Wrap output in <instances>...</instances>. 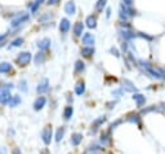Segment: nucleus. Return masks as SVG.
Here are the masks:
<instances>
[{"instance_id": "nucleus-9", "label": "nucleus", "mask_w": 165, "mask_h": 154, "mask_svg": "<svg viewBox=\"0 0 165 154\" xmlns=\"http://www.w3.org/2000/svg\"><path fill=\"white\" fill-rule=\"evenodd\" d=\"M65 132H66V128L65 127H59L57 132H55V141L59 142L63 139V135H65Z\"/></svg>"}, {"instance_id": "nucleus-27", "label": "nucleus", "mask_w": 165, "mask_h": 154, "mask_svg": "<svg viewBox=\"0 0 165 154\" xmlns=\"http://www.w3.org/2000/svg\"><path fill=\"white\" fill-rule=\"evenodd\" d=\"M12 154H23V153L21 152L19 148H14V149H13V152H12Z\"/></svg>"}, {"instance_id": "nucleus-7", "label": "nucleus", "mask_w": 165, "mask_h": 154, "mask_svg": "<svg viewBox=\"0 0 165 154\" xmlns=\"http://www.w3.org/2000/svg\"><path fill=\"white\" fill-rule=\"evenodd\" d=\"M83 43H84V44H86V45L94 44V36L92 34H85L83 36Z\"/></svg>"}, {"instance_id": "nucleus-30", "label": "nucleus", "mask_w": 165, "mask_h": 154, "mask_svg": "<svg viewBox=\"0 0 165 154\" xmlns=\"http://www.w3.org/2000/svg\"><path fill=\"white\" fill-rule=\"evenodd\" d=\"M0 154H6V150L4 148H0Z\"/></svg>"}, {"instance_id": "nucleus-17", "label": "nucleus", "mask_w": 165, "mask_h": 154, "mask_svg": "<svg viewBox=\"0 0 165 154\" xmlns=\"http://www.w3.org/2000/svg\"><path fill=\"white\" fill-rule=\"evenodd\" d=\"M104 120H106V117H101V118H98V119L97 120H94V123L92 124V127H94V131H96L97 130V128L98 127H99L101 126V124H102L103 123V122Z\"/></svg>"}, {"instance_id": "nucleus-18", "label": "nucleus", "mask_w": 165, "mask_h": 154, "mask_svg": "<svg viewBox=\"0 0 165 154\" xmlns=\"http://www.w3.org/2000/svg\"><path fill=\"white\" fill-rule=\"evenodd\" d=\"M133 100H135L137 101V105L141 106L143 102H145V97H143L142 95H133Z\"/></svg>"}, {"instance_id": "nucleus-25", "label": "nucleus", "mask_w": 165, "mask_h": 154, "mask_svg": "<svg viewBox=\"0 0 165 154\" xmlns=\"http://www.w3.org/2000/svg\"><path fill=\"white\" fill-rule=\"evenodd\" d=\"M43 60H44V53H37L36 58H35V62L40 63V61H43Z\"/></svg>"}, {"instance_id": "nucleus-19", "label": "nucleus", "mask_w": 165, "mask_h": 154, "mask_svg": "<svg viewBox=\"0 0 165 154\" xmlns=\"http://www.w3.org/2000/svg\"><path fill=\"white\" fill-rule=\"evenodd\" d=\"M86 23H88V26L89 27H94L96 26V18H94L93 16H89L86 18Z\"/></svg>"}, {"instance_id": "nucleus-4", "label": "nucleus", "mask_w": 165, "mask_h": 154, "mask_svg": "<svg viewBox=\"0 0 165 154\" xmlns=\"http://www.w3.org/2000/svg\"><path fill=\"white\" fill-rule=\"evenodd\" d=\"M45 104H47V99H45L44 96H39L34 102V109L36 110V112H39V110H41L45 106Z\"/></svg>"}, {"instance_id": "nucleus-3", "label": "nucleus", "mask_w": 165, "mask_h": 154, "mask_svg": "<svg viewBox=\"0 0 165 154\" xmlns=\"http://www.w3.org/2000/svg\"><path fill=\"white\" fill-rule=\"evenodd\" d=\"M17 61H18V63L21 66H26L27 63L31 61V55L29 52H23V53H21L19 55V57H18V60Z\"/></svg>"}, {"instance_id": "nucleus-26", "label": "nucleus", "mask_w": 165, "mask_h": 154, "mask_svg": "<svg viewBox=\"0 0 165 154\" xmlns=\"http://www.w3.org/2000/svg\"><path fill=\"white\" fill-rule=\"evenodd\" d=\"M104 4H106V0H99L96 8H97L98 10H101V9H102V7H104Z\"/></svg>"}, {"instance_id": "nucleus-22", "label": "nucleus", "mask_w": 165, "mask_h": 154, "mask_svg": "<svg viewBox=\"0 0 165 154\" xmlns=\"http://www.w3.org/2000/svg\"><path fill=\"white\" fill-rule=\"evenodd\" d=\"M39 47L40 48H48L49 47V39H44L43 42H40Z\"/></svg>"}, {"instance_id": "nucleus-31", "label": "nucleus", "mask_w": 165, "mask_h": 154, "mask_svg": "<svg viewBox=\"0 0 165 154\" xmlns=\"http://www.w3.org/2000/svg\"><path fill=\"white\" fill-rule=\"evenodd\" d=\"M124 1H125L126 5H130V4H132V0H124Z\"/></svg>"}, {"instance_id": "nucleus-8", "label": "nucleus", "mask_w": 165, "mask_h": 154, "mask_svg": "<svg viewBox=\"0 0 165 154\" xmlns=\"http://www.w3.org/2000/svg\"><path fill=\"white\" fill-rule=\"evenodd\" d=\"M72 114H73L72 106H66V107H65V110H63V118H65L66 120H68L70 118L72 117Z\"/></svg>"}, {"instance_id": "nucleus-24", "label": "nucleus", "mask_w": 165, "mask_h": 154, "mask_svg": "<svg viewBox=\"0 0 165 154\" xmlns=\"http://www.w3.org/2000/svg\"><path fill=\"white\" fill-rule=\"evenodd\" d=\"M22 43H23V39L18 38V39H16V40L12 43V45H13V47H18V45H21V44H22Z\"/></svg>"}, {"instance_id": "nucleus-28", "label": "nucleus", "mask_w": 165, "mask_h": 154, "mask_svg": "<svg viewBox=\"0 0 165 154\" xmlns=\"http://www.w3.org/2000/svg\"><path fill=\"white\" fill-rule=\"evenodd\" d=\"M40 154H50V153H49V150H48V149H43V150L40 152Z\"/></svg>"}, {"instance_id": "nucleus-13", "label": "nucleus", "mask_w": 165, "mask_h": 154, "mask_svg": "<svg viewBox=\"0 0 165 154\" xmlns=\"http://www.w3.org/2000/svg\"><path fill=\"white\" fill-rule=\"evenodd\" d=\"M59 28H61L62 33H67L68 28H70V22H68V20L63 18L62 22H61V26H59Z\"/></svg>"}, {"instance_id": "nucleus-20", "label": "nucleus", "mask_w": 165, "mask_h": 154, "mask_svg": "<svg viewBox=\"0 0 165 154\" xmlns=\"http://www.w3.org/2000/svg\"><path fill=\"white\" fill-rule=\"evenodd\" d=\"M108 142H110V140H108V135L107 134H104V135L101 136V144H102L103 146H107Z\"/></svg>"}, {"instance_id": "nucleus-16", "label": "nucleus", "mask_w": 165, "mask_h": 154, "mask_svg": "<svg viewBox=\"0 0 165 154\" xmlns=\"http://www.w3.org/2000/svg\"><path fill=\"white\" fill-rule=\"evenodd\" d=\"M12 69V66H10V63L8 62H3L0 63V73H8V71Z\"/></svg>"}, {"instance_id": "nucleus-5", "label": "nucleus", "mask_w": 165, "mask_h": 154, "mask_svg": "<svg viewBox=\"0 0 165 154\" xmlns=\"http://www.w3.org/2000/svg\"><path fill=\"white\" fill-rule=\"evenodd\" d=\"M48 89H49V82H48V79H43L40 82L39 87H37V93L43 95L48 91Z\"/></svg>"}, {"instance_id": "nucleus-2", "label": "nucleus", "mask_w": 165, "mask_h": 154, "mask_svg": "<svg viewBox=\"0 0 165 154\" xmlns=\"http://www.w3.org/2000/svg\"><path fill=\"white\" fill-rule=\"evenodd\" d=\"M10 99H12V96H10V92L8 88H3L1 91H0V102L1 104H8L10 101Z\"/></svg>"}, {"instance_id": "nucleus-11", "label": "nucleus", "mask_w": 165, "mask_h": 154, "mask_svg": "<svg viewBox=\"0 0 165 154\" xmlns=\"http://www.w3.org/2000/svg\"><path fill=\"white\" fill-rule=\"evenodd\" d=\"M83 28H84V25L81 22H78L75 25V27H73V33H75L76 36H80V35L83 34Z\"/></svg>"}, {"instance_id": "nucleus-15", "label": "nucleus", "mask_w": 165, "mask_h": 154, "mask_svg": "<svg viewBox=\"0 0 165 154\" xmlns=\"http://www.w3.org/2000/svg\"><path fill=\"white\" fill-rule=\"evenodd\" d=\"M65 10H66V13H68V14H73L75 13V4H73L72 1H68L65 7Z\"/></svg>"}, {"instance_id": "nucleus-29", "label": "nucleus", "mask_w": 165, "mask_h": 154, "mask_svg": "<svg viewBox=\"0 0 165 154\" xmlns=\"http://www.w3.org/2000/svg\"><path fill=\"white\" fill-rule=\"evenodd\" d=\"M59 1V0H49L48 4H57V3Z\"/></svg>"}, {"instance_id": "nucleus-6", "label": "nucleus", "mask_w": 165, "mask_h": 154, "mask_svg": "<svg viewBox=\"0 0 165 154\" xmlns=\"http://www.w3.org/2000/svg\"><path fill=\"white\" fill-rule=\"evenodd\" d=\"M83 140V135H80V134H72L71 136V145L72 146H79L80 145V142H81Z\"/></svg>"}, {"instance_id": "nucleus-12", "label": "nucleus", "mask_w": 165, "mask_h": 154, "mask_svg": "<svg viewBox=\"0 0 165 154\" xmlns=\"http://www.w3.org/2000/svg\"><path fill=\"white\" fill-rule=\"evenodd\" d=\"M84 91H85V85H84V82H79L75 87V93L76 95H83Z\"/></svg>"}, {"instance_id": "nucleus-1", "label": "nucleus", "mask_w": 165, "mask_h": 154, "mask_svg": "<svg viewBox=\"0 0 165 154\" xmlns=\"http://www.w3.org/2000/svg\"><path fill=\"white\" fill-rule=\"evenodd\" d=\"M52 135H53V130H52L50 126H45L41 131V139H43L44 144L49 145L52 142Z\"/></svg>"}, {"instance_id": "nucleus-14", "label": "nucleus", "mask_w": 165, "mask_h": 154, "mask_svg": "<svg viewBox=\"0 0 165 154\" xmlns=\"http://www.w3.org/2000/svg\"><path fill=\"white\" fill-rule=\"evenodd\" d=\"M27 18H29V16H27V14H24V16H22V17H21V16H18V17H17V18H14V20L12 21V25H13V26H17V25L22 23L23 21H26Z\"/></svg>"}, {"instance_id": "nucleus-10", "label": "nucleus", "mask_w": 165, "mask_h": 154, "mask_svg": "<svg viewBox=\"0 0 165 154\" xmlns=\"http://www.w3.org/2000/svg\"><path fill=\"white\" fill-rule=\"evenodd\" d=\"M18 104H21V97L16 95V96H12V99H10V101L8 102V105L10 107H16Z\"/></svg>"}, {"instance_id": "nucleus-23", "label": "nucleus", "mask_w": 165, "mask_h": 154, "mask_svg": "<svg viewBox=\"0 0 165 154\" xmlns=\"http://www.w3.org/2000/svg\"><path fill=\"white\" fill-rule=\"evenodd\" d=\"M75 70H76V71H81V70H84V63L81 62V61H78V62H76Z\"/></svg>"}, {"instance_id": "nucleus-21", "label": "nucleus", "mask_w": 165, "mask_h": 154, "mask_svg": "<svg viewBox=\"0 0 165 154\" xmlns=\"http://www.w3.org/2000/svg\"><path fill=\"white\" fill-rule=\"evenodd\" d=\"M93 52H94V49L92 47H86V48L83 49V55L86 56V57H89L90 55H93Z\"/></svg>"}, {"instance_id": "nucleus-32", "label": "nucleus", "mask_w": 165, "mask_h": 154, "mask_svg": "<svg viewBox=\"0 0 165 154\" xmlns=\"http://www.w3.org/2000/svg\"><path fill=\"white\" fill-rule=\"evenodd\" d=\"M40 1H43V0H36L35 3H36V4H40Z\"/></svg>"}]
</instances>
